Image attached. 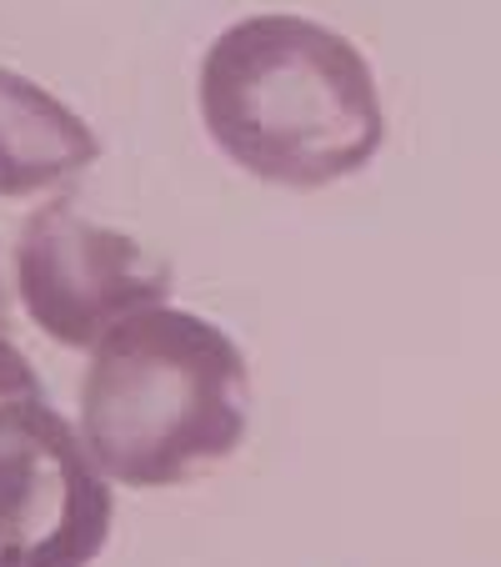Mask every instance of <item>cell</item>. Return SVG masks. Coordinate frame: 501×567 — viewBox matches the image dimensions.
I'll use <instances>...</instances> for the list:
<instances>
[{"instance_id":"6da1fadb","label":"cell","mask_w":501,"mask_h":567,"mask_svg":"<svg viewBox=\"0 0 501 567\" xmlns=\"http://www.w3.org/2000/svg\"><path fill=\"white\" fill-rule=\"evenodd\" d=\"M226 161L291 192L366 172L386 141L372 61L306 16H246L211 41L196 81Z\"/></svg>"},{"instance_id":"7a4b0ae2","label":"cell","mask_w":501,"mask_h":567,"mask_svg":"<svg viewBox=\"0 0 501 567\" xmlns=\"http://www.w3.org/2000/svg\"><path fill=\"white\" fill-rule=\"evenodd\" d=\"M246 357L176 307H146L96 342L81 377V437L121 487H176L246 437Z\"/></svg>"},{"instance_id":"3957f363","label":"cell","mask_w":501,"mask_h":567,"mask_svg":"<svg viewBox=\"0 0 501 567\" xmlns=\"http://www.w3.org/2000/svg\"><path fill=\"white\" fill-rule=\"evenodd\" d=\"M111 482L0 332V567H91L111 537Z\"/></svg>"},{"instance_id":"277c9868","label":"cell","mask_w":501,"mask_h":567,"mask_svg":"<svg viewBox=\"0 0 501 567\" xmlns=\"http://www.w3.org/2000/svg\"><path fill=\"white\" fill-rule=\"evenodd\" d=\"M15 287L25 317L61 347H96L126 317L171 297V267L136 236L96 226L71 202H45L15 241Z\"/></svg>"},{"instance_id":"5b68a950","label":"cell","mask_w":501,"mask_h":567,"mask_svg":"<svg viewBox=\"0 0 501 567\" xmlns=\"http://www.w3.org/2000/svg\"><path fill=\"white\" fill-rule=\"evenodd\" d=\"M101 156V141L65 101L0 65V202L41 196Z\"/></svg>"},{"instance_id":"8992f818","label":"cell","mask_w":501,"mask_h":567,"mask_svg":"<svg viewBox=\"0 0 501 567\" xmlns=\"http://www.w3.org/2000/svg\"><path fill=\"white\" fill-rule=\"evenodd\" d=\"M0 332H6V297H0Z\"/></svg>"}]
</instances>
